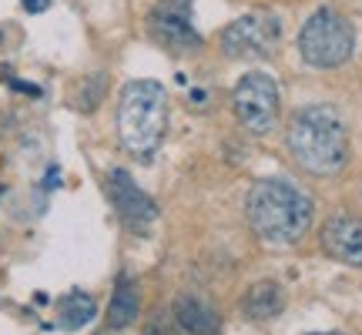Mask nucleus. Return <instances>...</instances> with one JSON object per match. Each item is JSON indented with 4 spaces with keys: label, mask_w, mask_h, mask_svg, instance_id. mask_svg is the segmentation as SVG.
I'll return each mask as SVG.
<instances>
[{
    "label": "nucleus",
    "mask_w": 362,
    "mask_h": 335,
    "mask_svg": "<svg viewBox=\"0 0 362 335\" xmlns=\"http://www.w3.org/2000/svg\"><path fill=\"white\" fill-rule=\"evenodd\" d=\"M312 215H315L312 198L285 178H262L245 194L248 225L272 248L296 245L309 232Z\"/></svg>",
    "instance_id": "f257e3e1"
},
{
    "label": "nucleus",
    "mask_w": 362,
    "mask_h": 335,
    "mask_svg": "<svg viewBox=\"0 0 362 335\" xmlns=\"http://www.w3.org/2000/svg\"><path fill=\"white\" fill-rule=\"evenodd\" d=\"M285 141H288V151L298 161V168H305L309 175L329 178L349 165V131H346V121L339 117V111L329 104L302 107L292 117Z\"/></svg>",
    "instance_id": "f03ea898"
},
{
    "label": "nucleus",
    "mask_w": 362,
    "mask_h": 335,
    "mask_svg": "<svg viewBox=\"0 0 362 335\" xmlns=\"http://www.w3.org/2000/svg\"><path fill=\"white\" fill-rule=\"evenodd\" d=\"M117 141L138 161L155 155L168 131V90L158 81H128L117 94Z\"/></svg>",
    "instance_id": "7ed1b4c3"
},
{
    "label": "nucleus",
    "mask_w": 362,
    "mask_h": 335,
    "mask_svg": "<svg viewBox=\"0 0 362 335\" xmlns=\"http://www.w3.org/2000/svg\"><path fill=\"white\" fill-rule=\"evenodd\" d=\"M356 51V27L332 7L315 11L298 30V54L309 67L332 71L342 67Z\"/></svg>",
    "instance_id": "20e7f679"
},
{
    "label": "nucleus",
    "mask_w": 362,
    "mask_h": 335,
    "mask_svg": "<svg viewBox=\"0 0 362 335\" xmlns=\"http://www.w3.org/2000/svg\"><path fill=\"white\" fill-rule=\"evenodd\" d=\"M232 107L252 134H269L279 124V84L265 71H248L232 90Z\"/></svg>",
    "instance_id": "39448f33"
},
{
    "label": "nucleus",
    "mask_w": 362,
    "mask_h": 335,
    "mask_svg": "<svg viewBox=\"0 0 362 335\" xmlns=\"http://www.w3.org/2000/svg\"><path fill=\"white\" fill-rule=\"evenodd\" d=\"M148 34L158 47L168 54H192L202 47V37L194 30L192 0H158L148 11Z\"/></svg>",
    "instance_id": "423d86ee"
},
{
    "label": "nucleus",
    "mask_w": 362,
    "mask_h": 335,
    "mask_svg": "<svg viewBox=\"0 0 362 335\" xmlns=\"http://www.w3.org/2000/svg\"><path fill=\"white\" fill-rule=\"evenodd\" d=\"M225 57H272L279 47V20L269 13L238 17L218 34Z\"/></svg>",
    "instance_id": "0eeeda50"
},
{
    "label": "nucleus",
    "mask_w": 362,
    "mask_h": 335,
    "mask_svg": "<svg viewBox=\"0 0 362 335\" xmlns=\"http://www.w3.org/2000/svg\"><path fill=\"white\" fill-rule=\"evenodd\" d=\"M107 194H111V205L128 228H148L158 218L155 198H148L124 168L107 171Z\"/></svg>",
    "instance_id": "6e6552de"
},
{
    "label": "nucleus",
    "mask_w": 362,
    "mask_h": 335,
    "mask_svg": "<svg viewBox=\"0 0 362 335\" xmlns=\"http://www.w3.org/2000/svg\"><path fill=\"white\" fill-rule=\"evenodd\" d=\"M322 248L329 258H336L342 265L362 269V218L352 215H336L322 225Z\"/></svg>",
    "instance_id": "1a4fd4ad"
},
{
    "label": "nucleus",
    "mask_w": 362,
    "mask_h": 335,
    "mask_svg": "<svg viewBox=\"0 0 362 335\" xmlns=\"http://www.w3.org/2000/svg\"><path fill=\"white\" fill-rule=\"evenodd\" d=\"M171 315H175L178 329H185L188 335H218V329H221L218 309L208 298L194 295V292H185V295L175 298Z\"/></svg>",
    "instance_id": "9d476101"
},
{
    "label": "nucleus",
    "mask_w": 362,
    "mask_h": 335,
    "mask_svg": "<svg viewBox=\"0 0 362 335\" xmlns=\"http://www.w3.org/2000/svg\"><path fill=\"white\" fill-rule=\"evenodd\" d=\"M285 309V288L279 282H255L242 298V315L252 322H269Z\"/></svg>",
    "instance_id": "9b49d317"
},
{
    "label": "nucleus",
    "mask_w": 362,
    "mask_h": 335,
    "mask_svg": "<svg viewBox=\"0 0 362 335\" xmlns=\"http://www.w3.org/2000/svg\"><path fill=\"white\" fill-rule=\"evenodd\" d=\"M138 312H141V288L131 275H121L115 292H111V302H107V325L128 329V325L138 322Z\"/></svg>",
    "instance_id": "f8f14e48"
},
{
    "label": "nucleus",
    "mask_w": 362,
    "mask_h": 335,
    "mask_svg": "<svg viewBox=\"0 0 362 335\" xmlns=\"http://www.w3.org/2000/svg\"><path fill=\"white\" fill-rule=\"evenodd\" d=\"M98 315V305H94V298L88 292H71V295L61 298V325L64 329H84Z\"/></svg>",
    "instance_id": "ddd939ff"
},
{
    "label": "nucleus",
    "mask_w": 362,
    "mask_h": 335,
    "mask_svg": "<svg viewBox=\"0 0 362 335\" xmlns=\"http://www.w3.org/2000/svg\"><path fill=\"white\" fill-rule=\"evenodd\" d=\"M104 88H107V78H104V74H90V78L84 81V90H81V98H78L81 111H94L98 101L104 98Z\"/></svg>",
    "instance_id": "4468645a"
},
{
    "label": "nucleus",
    "mask_w": 362,
    "mask_h": 335,
    "mask_svg": "<svg viewBox=\"0 0 362 335\" xmlns=\"http://www.w3.org/2000/svg\"><path fill=\"white\" fill-rule=\"evenodd\" d=\"M144 335H178V322H175V315L171 312H155L148 325H144Z\"/></svg>",
    "instance_id": "2eb2a0df"
},
{
    "label": "nucleus",
    "mask_w": 362,
    "mask_h": 335,
    "mask_svg": "<svg viewBox=\"0 0 362 335\" xmlns=\"http://www.w3.org/2000/svg\"><path fill=\"white\" fill-rule=\"evenodd\" d=\"M21 4H24V11H30V13H40L51 7V0H21Z\"/></svg>",
    "instance_id": "dca6fc26"
},
{
    "label": "nucleus",
    "mask_w": 362,
    "mask_h": 335,
    "mask_svg": "<svg viewBox=\"0 0 362 335\" xmlns=\"http://www.w3.org/2000/svg\"><path fill=\"white\" fill-rule=\"evenodd\" d=\"M312 335H342V332H312Z\"/></svg>",
    "instance_id": "f3484780"
}]
</instances>
